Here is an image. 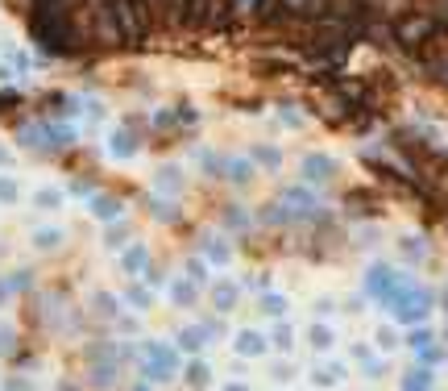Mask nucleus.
Here are the masks:
<instances>
[{
	"label": "nucleus",
	"instance_id": "obj_8",
	"mask_svg": "<svg viewBox=\"0 0 448 391\" xmlns=\"http://www.w3.org/2000/svg\"><path fill=\"white\" fill-rule=\"evenodd\" d=\"M311 379H316L320 387H336V383L345 379V367H340V362H328V367H320V370H316Z\"/></svg>",
	"mask_w": 448,
	"mask_h": 391
},
{
	"label": "nucleus",
	"instance_id": "obj_7",
	"mask_svg": "<svg viewBox=\"0 0 448 391\" xmlns=\"http://www.w3.org/2000/svg\"><path fill=\"white\" fill-rule=\"evenodd\" d=\"M307 342L316 345V350H328V345L336 342V333H332V325H324V320H316V325L307 329Z\"/></svg>",
	"mask_w": 448,
	"mask_h": 391
},
{
	"label": "nucleus",
	"instance_id": "obj_20",
	"mask_svg": "<svg viewBox=\"0 0 448 391\" xmlns=\"http://www.w3.org/2000/svg\"><path fill=\"white\" fill-rule=\"evenodd\" d=\"M204 254H208L212 263H220V267L229 263V245H224V242H208V245H204Z\"/></svg>",
	"mask_w": 448,
	"mask_h": 391
},
{
	"label": "nucleus",
	"instance_id": "obj_4",
	"mask_svg": "<svg viewBox=\"0 0 448 391\" xmlns=\"http://www.w3.org/2000/svg\"><path fill=\"white\" fill-rule=\"evenodd\" d=\"M332 175H336V163H332L328 154H307L303 158V179L324 183V179H332Z\"/></svg>",
	"mask_w": 448,
	"mask_h": 391
},
{
	"label": "nucleus",
	"instance_id": "obj_22",
	"mask_svg": "<svg viewBox=\"0 0 448 391\" xmlns=\"http://www.w3.org/2000/svg\"><path fill=\"white\" fill-rule=\"evenodd\" d=\"M270 342L278 345V350H291V345H295V333H291V329H286V325H278V329H274V333H270Z\"/></svg>",
	"mask_w": 448,
	"mask_h": 391
},
{
	"label": "nucleus",
	"instance_id": "obj_24",
	"mask_svg": "<svg viewBox=\"0 0 448 391\" xmlns=\"http://www.w3.org/2000/svg\"><path fill=\"white\" fill-rule=\"evenodd\" d=\"M0 200H4V204L17 200V183H13V179H0Z\"/></svg>",
	"mask_w": 448,
	"mask_h": 391
},
{
	"label": "nucleus",
	"instance_id": "obj_30",
	"mask_svg": "<svg viewBox=\"0 0 448 391\" xmlns=\"http://www.w3.org/2000/svg\"><path fill=\"white\" fill-rule=\"evenodd\" d=\"M224 391H249L245 383H224Z\"/></svg>",
	"mask_w": 448,
	"mask_h": 391
},
{
	"label": "nucleus",
	"instance_id": "obj_21",
	"mask_svg": "<svg viewBox=\"0 0 448 391\" xmlns=\"http://www.w3.org/2000/svg\"><path fill=\"white\" fill-rule=\"evenodd\" d=\"M229 175H233L236 183H249V175H254V171H249V163H245V158H233V163H229Z\"/></svg>",
	"mask_w": 448,
	"mask_h": 391
},
{
	"label": "nucleus",
	"instance_id": "obj_11",
	"mask_svg": "<svg viewBox=\"0 0 448 391\" xmlns=\"http://www.w3.org/2000/svg\"><path fill=\"white\" fill-rule=\"evenodd\" d=\"M432 387V370H411V375H407V379H402V391H427Z\"/></svg>",
	"mask_w": 448,
	"mask_h": 391
},
{
	"label": "nucleus",
	"instance_id": "obj_23",
	"mask_svg": "<svg viewBox=\"0 0 448 391\" xmlns=\"http://www.w3.org/2000/svg\"><path fill=\"white\" fill-rule=\"evenodd\" d=\"M187 275L195 279V283H204V279H208V267H204L199 258H191V263H187Z\"/></svg>",
	"mask_w": 448,
	"mask_h": 391
},
{
	"label": "nucleus",
	"instance_id": "obj_25",
	"mask_svg": "<svg viewBox=\"0 0 448 391\" xmlns=\"http://www.w3.org/2000/svg\"><path fill=\"white\" fill-rule=\"evenodd\" d=\"M58 238H63L58 229H42V233H38V245H42V250H50V245L58 242Z\"/></svg>",
	"mask_w": 448,
	"mask_h": 391
},
{
	"label": "nucleus",
	"instance_id": "obj_6",
	"mask_svg": "<svg viewBox=\"0 0 448 391\" xmlns=\"http://www.w3.org/2000/svg\"><path fill=\"white\" fill-rule=\"evenodd\" d=\"M212 300H216V313H233V308H236V288H233V283H216Z\"/></svg>",
	"mask_w": 448,
	"mask_h": 391
},
{
	"label": "nucleus",
	"instance_id": "obj_18",
	"mask_svg": "<svg viewBox=\"0 0 448 391\" xmlns=\"http://www.w3.org/2000/svg\"><path fill=\"white\" fill-rule=\"evenodd\" d=\"M283 200L286 204H295V208H307V204H311V192H303V188H286Z\"/></svg>",
	"mask_w": 448,
	"mask_h": 391
},
{
	"label": "nucleus",
	"instance_id": "obj_15",
	"mask_svg": "<svg viewBox=\"0 0 448 391\" xmlns=\"http://www.w3.org/2000/svg\"><path fill=\"white\" fill-rule=\"evenodd\" d=\"M204 342H208V329H204V325H191V329H183V345H187V350H199Z\"/></svg>",
	"mask_w": 448,
	"mask_h": 391
},
{
	"label": "nucleus",
	"instance_id": "obj_10",
	"mask_svg": "<svg viewBox=\"0 0 448 391\" xmlns=\"http://www.w3.org/2000/svg\"><path fill=\"white\" fill-rule=\"evenodd\" d=\"M187 383H191V387H208V383H212V367H208V362H191V367H187Z\"/></svg>",
	"mask_w": 448,
	"mask_h": 391
},
{
	"label": "nucleus",
	"instance_id": "obj_19",
	"mask_svg": "<svg viewBox=\"0 0 448 391\" xmlns=\"http://www.w3.org/2000/svg\"><path fill=\"white\" fill-rule=\"evenodd\" d=\"M258 163H261V167H270V171H274V167L283 163V154H278L274 146H258Z\"/></svg>",
	"mask_w": 448,
	"mask_h": 391
},
{
	"label": "nucleus",
	"instance_id": "obj_2",
	"mask_svg": "<svg viewBox=\"0 0 448 391\" xmlns=\"http://www.w3.org/2000/svg\"><path fill=\"white\" fill-rule=\"evenodd\" d=\"M402 275H395L390 267H370V275H365V292L374 295V300H386L390 304V295L399 292Z\"/></svg>",
	"mask_w": 448,
	"mask_h": 391
},
{
	"label": "nucleus",
	"instance_id": "obj_9",
	"mask_svg": "<svg viewBox=\"0 0 448 391\" xmlns=\"http://www.w3.org/2000/svg\"><path fill=\"white\" fill-rule=\"evenodd\" d=\"M92 213H95V217H104V220H113V217H120V204L113 200V196H95Z\"/></svg>",
	"mask_w": 448,
	"mask_h": 391
},
{
	"label": "nucleus",
	"instance_id": "obj_26",
	"mask_svg": "<svg viewBox=\"0 0 448 391\" xmlns=\"http://www.w3.org/2000/svg\"><path fill=\"white\" fill-rule=\"evenodd\" d=\"M58 200H63L58 192H38V204H42V208H58Z\"/></svg>",
	"mask_w": 448,
	"mask_h": 391
},
{
	"label": "nucleus",
	"instance_id": "obj_28",
	"mask_svg": "<svg viewBox=\"0 0 448 391\" xmlns=\"http://www.w3.org/2000/svg\"><path fill=\"white\" fill-rule=\"evenodd\" d=\"M95 313H104V317H113V295H95Z\"/></svg>",
	"mask_w": 448,
	"mask_h": 391
},
{
	"label": "nucleus",
	"instance_id": "obj_1",
	"mask_svg": "<svg viewBox=\"0 0 448 391\" xmlns=\"http://www.w3.org/2000/svg\"><path fill=\"white\" fill-rule=\"evenodd\" d=\"M427 304H432V295L420 292L411 279H402L399 292L390 295V308H395V317L407 320V325H411V320H424V317H427Z\"/></svg>",
	"mask_w": 448,
	"mask_h": 391
},
{
	"label": "nucleus",
	"instance_id": "obj_5",
	"mask_svg": "<svg viewBox=\"0 0 448 391\" xmlns=\"http://www.w3.org/2000/svg\"><path fill=\"white\" fill-rule=\"evenodd\" d=\"M108 154H113V158H133V154H137V138H133L129 129H117L113 142H108Z\"/></svg>",
	"mask_w": 448,
	"mask_h": 391
},
{
	"label": "nucleus",
	"instance_id": "obj_17",
	"mask_svg": "<svg viewBox=\"0 0 448 391\" xmlns=\"http://www.w3.org/2000/svg\"><path fill=\"white\" fill-rule=\"evenodd\" d=\"M407 345H411V350H427V345H432V329H411V333H407Z\"/></svg>",
	"mask_w": 448,
	"mask_h": 391
},
{
	"label": "nucleus",
	"instance_id": "obj_16",
	"mask_svg": "<svg viewBox=\"0 0 448 391\" xmlns=\"http://www.w3.org/2000/svg\"><path fill=\"white\" fill-rule=\"evenodd\" d=\"M158 188L179 192V188H183V175H179V167H162V175H158Z\"/></svg>",
	"mask_w": 448,
	"mask_h": 391
},
{
	"label": "nucleus",
	"instance_id": "obj_12",
	"mask_svg": "<svg viewBox=\"0 0 448 391\" xmlns=\"http://www.w3.org/2000/svg\"><path fill=\"white\" fill-rule=\"evenodd\" d=\"M258 308L266 313V317H283V313H286V295H274V292H270V295H261V304H258Z\"/></svg>",
	"mask_w": 448,
	"mask_h": 391
},
{
	"label": "nucleus",
	"instance_id": "obj_27",
	"mask_svg": "<svg viewBox=\"0 0 448 391\" xmlns=\"http://www.w3.org/2000/svg\"><path fill=\"white\" fill-rule=\"evenodd\" d=\"M395 342H399V337H395V329H377V345H382V350H390Z\"/></svg>",
	"mask_w": 448,
	"mask_h": 391
},
{
	"label": "nucleus",
	"instance_id": "obj_31",
	"mask_svg": "<svg viewBox=\"0 0 448 391\" xmlns=\"http://www.w3.org/2000/svg\"><path fill=\"white\" fill-rule=\"evenodd\" d=\"M137 391H150V387H137Z\"/></svg>",
	"mask_w": 448,
	"mask_h": 391
},
{
	"label": "nucleus",
	"instance_id": "obj_3",
	"mask_svg": "<svg viewBox=\"0 0 448 391\" xmlns=\"http://www.w3.org/2000/svg\"><path fill=\"white\" fill-rule=\"evenodd\" d=\"M266 337H261L258 329H241V333H236V342H233V350L236 354H241V358H261V354H266Z\"/></svg>",
	"mask_w": 448,
	"mask_h": 391
},
{
	"label": "nucleus",
	"instance_id": "obj_13",
	"mask_svg": "<svg viewBox=\"0 0 448 391\" xmlns=\"http://www.w3.org/2000/svg\"><path fill=\"white\" fill-rule=\"evenodd\" d=\"M145 263H150V254H145V245H133V250L125 254V270H129V275H137V270H142Z\"/></svg>",
	"mask_w": 448,
	"mask_h": 391
},
{
	"label": "nucleus",
	"instance_id": "obj_29",
	"mask_svg": "<svg viewBox=\"0 0 448 391\" xmlns=\"http://www.w3.org/2000/svg\"><path fill=\"white\" fill-rule=\"evenodd\" d=\"M129 300H133V308H150V292H133Z\"/></svg>",
	"mask_w": 448,
	"mask_h": 391
},
{
	"label": "nucleus",
	"instance_id": "obj_14",
	"mask_svg": "<svg viewBox=\"0 0 448 391\" xmlns=\"http://www.w3.org/2000/svg\"><path fill=\"white\" fill-rule=\"evenodd\" d=\"M170 300H179V308H191V300H195V288L191 283H170Z\"/></svg>",
	"mask_w": 448,
	"mask_h": 391
}]
</instances>
